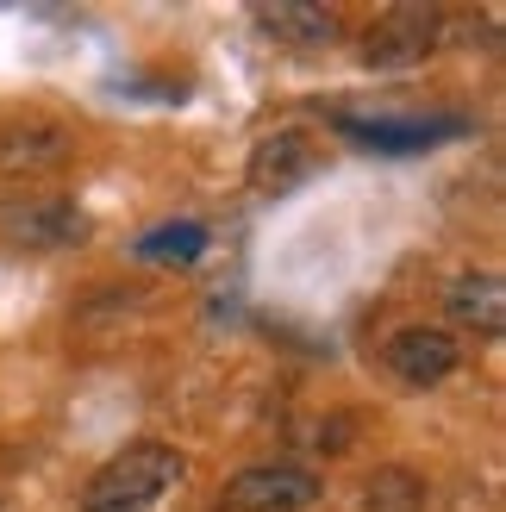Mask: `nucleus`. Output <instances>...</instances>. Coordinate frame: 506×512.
I'll list each match as a JSON object with an SVG mask.
<instances>
[{"mask_svg":"<svg viewBox=\"0 0 506 512\" xmlns=\"http://www.w3.org/2000/svg\"><path fill=\"white\" fill-rule=\"evenodd\" d=\"M182 475H188V456L175 444H125L113 463H100L88 475L82 512H150Z\"/></svg>","mask_w":506,"mask_h":512,"instance_id":"f257e3e1","label":"nucleus"},{"mask_svg":"<svg viewBox=\"0 0 506 512\" xmlns=\"http://www.w3.org/2000/svg\"><path fill=\"white\" fill-rule=\"evenodd\" d=\"M0 238L19 250H75L88 244V213L69 194H19L0 200Z\"/></svg>","mask_w":506,"mask_h":512,"instance_id":"f03ea898","label":"nucleus"},{"mask_svg":"<svg viewBox=\"0 0 506 512\" xmlns=\"http://www.w3.org/2000/svg\"><path fill=\"white\" fill-rule=\"evenodd\" d=\"M325 494V481L300 463H257L225 481V512H300Z\"/></svg>","mask_w":506,"mask_h":512,"instance_id":"7ed1b4c3","label":"nucleus"},{"mask_svg":"<svg viewBox=\"0 0 506 512\" xmlns=\"http://www.w3.org/2000/svg\"><path fill=\"white\" fill-rule=\"evenodd\" d=\"M382 356L407 388H438V381L457 375V363H463L457 338H450V331H432V325H400Z\"/></svg>","mask_w":506,"mask_h":512,"instance_id":"20e7f679","label":"nucleus"},{"mask_svg":"<svg viewBox=\"0 0 506 512\" xmlns=\"http://www.w3.org/2000/svg\"><path fill=\"white\" fill-rule=\"evenodd\" d=\"M344 138H357L369 150H432L444 138H463L469 119L463 113H438V119H357V113H338L332 119Z\"/></svg>","mask_w":506,"mask_h":512,"instance_id":"39448f33","label":"nucleus"},{"mask_svg":"<svg viewBox=\"0 0 506 512\" xmlns=\"http://www.w3.org/2000/svg\"><path fill=\"white\" fill-rule=\"evenodd\" d=\"M313 163H319L313 138L288 125V132H269L257 150H250V182L275 194V188H294V182H307V175H313Z\"/></svg>","mask_w":506,"mask_h":512,"instance_id":"423d86ee","label":"nucleus"},{"mask_svg":"<svg viewBox=\"0 0 506 512\" xmlns=\"http://www.w3.org/2000/svg\"><path fill=\"white\" fill-rule=\"evenodd\" d=\"M450 319L469 325V331H482V338H500L506 331V281L500 275H457L450 281Z\"/></svg>","mask_w":506,"mask_h":512,"instance_id":"0eeeda50","label":"nucleus"},{"mask_svg":"<svg viewBox=\"0 0 506 512\" xmlns=\"http://www.w3.org/2000/svg\"><path fill=\"white\" fill-rule=\"evenodd\" d=\"M432 44H438V19L432 13H394L388 25H375V38H369L363 57L382 63V69H400V63H419Z\"/></svg>","mask_w":506,"mask_h":512,"instance_id":"6e6552de","label":"nucleus"},{"mask_svg":"<svg viewBox=\"0 0 506 512\" xmlns=\"http://www.w3.org/2000/svg\"><path fill=\"white\" fill-rule=\"evenodd\" d=\"M69 157V132L63 125H0V169H44Z\"/></svg>","mask_w":506,"mask_h":512,"instance_id":"1a4fd4ad","label":"nucleus"},{"mask_svg":"<svg viewBox=\"0 0 506 512\" xmlns=\"http://www.w3.org/2000/svg\"><path fill=\"white\" fill-rule=\"evenodd\" d=\"M257 19L269 25V38H294V44H325V38H338V19L325 13V7H257Z\"/></svg>","mask_w":506,"mask_h":512,"instance_id":"9d476101","label":"nucleus"},{"mask_svg":"<svg viewBox=\"0 0 506 512\" xmlns=\"http://www.w3.org/2000/svg\"><path fill=\"white\" fill-rule=\"evenodd\" d=\"M200 250H207V225H194V219L157 225V232L138 238V256H150V263H194Z\"/></svg>","mask_w":506,"mask_h":512,"instance_id":"9b49d317","label":"nucleus"},{"mask_svg":"<svg viewBox=\"0 0 506 512\" xmlns=\"http://www.w3.org/2000/svg\"><path fill=\"white\" fill-rule=\"evenodd\" d=\"M425 506V481L413 469H382L369 481V512H419Z\"/></svg>","mask_w":506,"mask_h":512,"instance_id":"f8f14e48","label":"nucleus"}]
</instances>
